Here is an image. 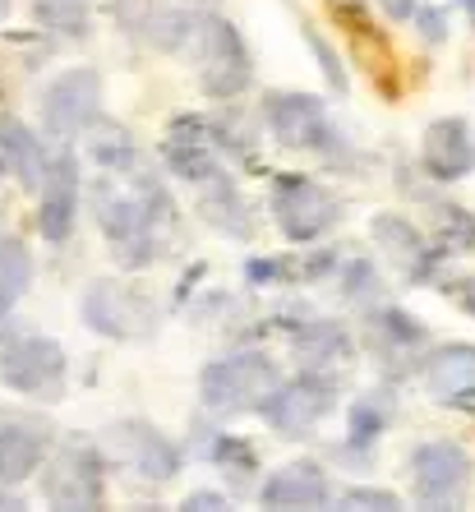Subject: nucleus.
<instances>
[{
    "instance_id": "11",
    "label": "nucleus",
    "mask_w": 475,
    "mask_h": 512,
    "mask_svg": "<svg viewBox=\"0 0 475 512\" xmlns=\"http://www.w3.org/2000/svg\"><path fill=\"white\" fill-rule=\"evenodd\" d=\"M42 130L51 134L56 143H74L79 134L102 116V74L93 65H74V70H60L56 79L47 84L42 102Z\"/></svg>"
},
{
    "instance_id": "5",
    "label": "nucleus",
    "mask_w": 475,
    "mask_h": 512,
    "mask_svg": "<svg viewBox=\"0 0 475 512\" xmlns=\"http://www.w3.org/2000/svg\"><path fill=\"white\" fill-rule=\"evenodd\" d=\"M282 379L277 360L263 346H236L226 356L208 360L199 374V402L213 416H245L263 402V393Z\"/></svg>"
},
{
    "instance_id": "24",
    "label": "nucleus",
    "mask_w": 475,
    "mask_h": 512,
    "mask_svg": "<svg viewBox=\"0 0 475 512\" xmlns=\"http://www.w3.org/2000/svg\"><path fill=\"white\" fill-rule=\"evenodd\" d=\"M199 217L226 240H250L254 231H259V213L245 203V194H240L231 171H222V176L199 185Z\"/></svg>"
},
{
    "instance_id": "37",
    "label": "nucleus",
    "mask_w": 475,
    "mask_h": 512,
    "mask_svg": "<svg viewBox=\"0 0 475 512\" xmlns=\"http://www.w3.org/2000/svg\"><path fill=\"white\" fill-rule=\"evenodd\" d=\"M416 5H420V0H379V10L388 14L392 24H406V19L416 14Z\"/></svg>"
},
{
    "instance_id": "39",
    "label": "nucleus",
    "mask_w": 475,
    "mask_h": 512,
    "mask_svg": "<svg viewBox=\"0 0 475 512\" xmlns=\"http://www.w3.org/2000/svg\"><path fill=\"white\" fill-rule=\"evenodd\" d=\"M457 5H462V10H466V14H471V19H475V0H457Z\"/></svg>"
},
{
    "instance_id": "4",
    "label": "nucleus",
    "mask_w": 475,
    "mask_h": 512,
    "mask_svg": "<svg viewBox=\"0 0 475 512\" xmlns=\"http://www.w3.org/2000/svg\"><path fill=\"white\" fill-rule=\"evenodd\" d=\"M79 319L88 333L111 342H148L162 328V300L125 277H97L79 296Z\"/></svg>"
},
{
    "instance_id": "21",
    "label": "nucleus",
    "mask_w": 475,
    "mask_h": 512,
    "mask_svg": "<svg viewBox=\"0 0 475 512\" xmlns=\"http://www.w3.org/2000/svg\"><path fill=\"white\" fill-rule=\"evenodd\" d=\"M286 342L300 370H342L356 356V333L342 319H286Z\"/></svg>"
},
{
    "instance_id": "7",
    "label": "nucleus",
    "mask_w": 475,
    "mask_h": 512,
    "mask_svg": "<svg viewBox=\"0 0 475 512\" xmlns=\"http://www.w3.org/2000/svg\"><path fill=\"white\" fill-rule=\"evenodd\" d=\"M194 65H199V88L213 102H236L254 79L250 65V47H245V33H240L226 14L203 10L199 24H194Z\"/></svg>"
},
{
    "instance_id": "30",
    "label": "nucleus",
    "mask_w": 475,
    "mask_h": 512,
    "mask_svg": "<svg viewBox=\"0 0 475 512\" xmlns=\"http://www.w3.org/2000/svg\"><path fill=\"white\" fill-rule=\"evenodd\" d=\"M33 14L56 37H84L93 24V0H33Z\"/></svg>"
},
{
    "instance_id": "9",
    "label": "nucleus",
    "mask_w": 475,
    "mask_h": 512,
    "mask_svg": "<svg viewBox=\"0 0 475 512\" xmlns=\"http://www.w3.org/2000/svg\"><path fill=\"white\" fill-rule=\"evenodd\" d=\"M360 337H365V351L374 356V365H379V374L388 383L416 374L420 356L429 351V328L411 310L392 305V300L369 305L365 323H360Z\"/></svg>"
},
{
    "instance_id": "29",
    "label": "nucleus",
    "mask_w": 475,
    "mask_h": 512,
    "mask_svg": "<svg viewBox=\"0 0 475 512\" xmlns=\"http://www.w3.org/2000/svg\"><path fill=\"white\" fill-rule=\"evenodd\" d=\"M28 286H33V250L19 236L0 231V319H10Z\"/></svg>"
},
{
    "instance_id": "40",
    "label": "nucleus",
    "mask_w": 475,
    "mask_h": 512,
    "mask_svg": "<svg viewBox=\"0 0 475 512\" xmlns=\"http://www.w3.org/2000/svg\"><path fill=\"white\" fill-rule=\"evenodd\" d=\"M5 14H10V0H0V24H5Z\"/></svg>"
},
{
    "instance_id": "31",
    "label": "nucleus",
    "mask_w": 475,
    "mask_h": 512,
    "mask_svg": "<svg viewBox=\"0 0 475 512\" xmlns=\"http://www.w3.org/2000/svg\"><path fill=\"white\" fill-rule=\"evenodd\" d=\"M337 273H342V296L356 300L360 310L383 300V273L369 259H337Z\"/></svg>"
},
{
    "instance_id": "1",
    "label": "nucleus",
    "mask_w": 475,
    "mask_h": 512,
    "mask_svg": "<svg viewBox=\"0 0 475 512\" xmlns=\"http://www.w3.org/2000/svg\"><path fill=\"white\" fill-rule=\"evenodd\" d=\"M88 203H93L97 231L107 240L111 259L130 273L153 268L157 259H171L176 250H185V217L153 167L139 176H102L97 171Z\"/></svg>"
},
{
    "instance_id": "36",
    "label": "nucleus",
    "mask_w": 475,
    "mask_h": 512,
    "mask_svg": "<svg viewBox=\"0 0 475 512\" xmlns=\"http://www.w3.org/2000/svg\"><path fill=\"white\" fill-rule=\"evenodd\" d=\"M180 508H185V512H203V508H208V512H222V508H231V499H226V494H217V489H208V494L199 489V494H190V499L180 503Z\"/></svg>"
},
{
    "instance_id": "14",
    "label": "nucleus",
    "mask_w": 475,
    "mask_h": 512,
    "mask_svg": "<svg viewBox=\"0 0 475 512\" xmlns=\"http://www.w3.org/2000/svg\"><path fill=\"white\" fill-rule=\"evenodd\" d=\"M369 231H374V245L383 250V259L411 286L439 282V268H443V259H448V250L434 245L425 227H416V222H406V217H397V213H374Z\"/></svg>"
},
{
    "instance_id": "18",
    "label": "nucleus",
    "mask_w": 475,
    "mask_h": 512,
    "mask_svg": "<svg viewBox=\"0 0 475 512\" xmlns=\"http://www.w3.org/2000/svg\"><path fill=\"white\" fill-rule=\"evenodd\" d=\"M425 393L439 406L452 411H475V346L466 342H443L429 346L416 365Z\"/></svg>"
},
{
    "instance_id": "22",
    "label": "nucleus",
    "mask_w": 475,
    "mask_h": 512,
    "mask_svg": "<svg viewBox=\"0 0 475 512\" xmlns=\"http://www.w3.org/2000/svg\"><path fill=\"white\" fill-rule=\"evenodd\" d=\"M51 425L42 416H5L0 420V485H24L51 453Z\"/></svg>"
},
{
    "instance_id": "8",
    "label": "nucleus",
    "mask_w": 475,
    "mask_h": 512,
    "mask_svg": "<svg viewBox=\"0 0 475 512\" xmlns=\"http://www.w3.org/2000/svg\"><path fill=\"white\" fill-rule=\"evenodd\" d=\"M337 402H342V383L333 370H300L296 379H277L254 411L282 439H305L309 429H319L333 416Z\"/></svg>"
},
{
    "instance_id": "16",
    "label": "nucleus",
    "mask_w": 475,
    "mask_h": 512,
    "mask_svg": "<svg viewBox=\"0 0 475 512\" xmlns=\"http://www.w3.org/2000/svg\"><path fill=\"white\" fill-rule=\"evenodd\" d=\"M107 443H111V453L125 457V466H130L134 476L153 480V485L176 480L180 466H185V443H176L171 434L148 425V420H120V425H111Z\"/></svg>"
},
{
    "instance_id": "6",
    "label": "nucleus",
    "mask_w": 475,
    "mask_h": 512,
    "mask_svg": "<svg viewBox=\"0 0 475 512\" xmlns=\"http://www.w3.org/2000/svg\"><path fill=\"white\" fill-rule=\"evenodd\" d=\"M268 208H273V222L282 231V240H291V245H319V240H328L342 227V217H346L342 194L328 190L314 176H300V171L273 176Z\"/></svg>"
},
{
    "instance_id": "12",
    "label": "nucleus",
    "mask_w": 475,
    "mask_h": 512,
    "mask_svg": "<svg viewBox=\"0 0 475 512\" xmlns=\"http://www.w3.org/2000/svg\"><path fill=\"white\" fill-rule=\"evenodd\" d=\"M79 199H84V176H79V153L56 148L47 153V171L37 180V231L51 245H65L79 222Z\"/></svg>"
},
{
    "instance_id": "3",
    "label": "nucleus",
    "mask_w": 475,
    "mask_h": 512,
    "mask_svg": "<svg viewBox=\"0 0 475 512\" xmlns=\"http://www.w3.org/2000/svg\"><path fill=\"white\" fill-rule=\"evenodd\" d=\"M42 503L60 512H93L107 503V453L88 434H70L37 466Z\"/></svg>"
},
{
    "instance_id": "23",
    "label": "nucleus",
    "mask_w": 475,
    "mask_h": 512,
    "mask_svg": "<svg viewBox=\"0 0 475 512\" xmlns=\"http://www.w3.org/2000/svg\"><path fill=\"white\" fill-rule=\"evenodd\" d=\"M392 420H397V402H392L388 388H374V393L356 397L351 411H346V443L337 448L342 462H351V466L374 462V448L383 443V434L392 429Z\"/></svg>"
},
{
    "instance_id": "27",
    "label": "nucleus",
    "mask_w": 475,
    "mask_h": 512,
    "mask_svg": "<svg viewBox=\"0 0 475 512\" xmlns=\"http://www.w3.org/2000/svg\"><path fill=\"white\" fill-rule=\"evenodd\" d=\"M0 167H10L14 176L28 185V190H37V180H42V171H47V148H42V134L28 130L24 120L0 116Z\"/></svg>"
},
{
    "instance_id": "33",
    "label": "nucleus",
    "mask_w": 475,
    "mask_h": 512,
    "mask_svg": "<svg viewBox=\"0 0 475 512\" xmlns=\"http://www.w3.org/2000/svg\"><path fill=\"white\" fill-rule=\"evenodd\" d=\"M305 47H309V56H314V65L323 70L328 88H333V93H346V65L337 60V51L328 47V42H323V37L314 33V28H305Z\"/></svg>"
},
{
    "instance_id": "28",
    "label": "nucleus",
    "mask_w": 475,
    "mask_h": 512,
    "mask_svg": "<svg viewBox=\"0 0 475 512\" xmlns=\"http://www.w3.org/2000/svg\"><path fill=\"white\" fill-rule=\"evenodd\" d=\"M429 208V240L443 245L448 254H471L475 250V213H466L462 203L434 199V194H416Z\"/></svg>"
},
{
    "instance_id": "38",
    "label": "nucleus",
    "mask_w": 475,
    "mask_h": 512,
    "mask_svg": "<svg viewBox=\"0 0 475 512\" xmlns=\"http://www.w3.org/2000/svg\"><path fill=\"white\" fill-rule=\"evenodd\" d=\"M452 296L462 300V310H466V314H475V277H462V282L452 286Z\"/></svg>"
},
{
    "instance_id": "13",
    "label": "nucleus",
    "mask_w": 475,
    "mask_h": 512,
    "mask_svg": "<svg viewBox=\"0 0 475 512\" xmlns=\"http://www.w3.org/2000/svg\"><path fill=\"white\" fill-rule=\"evenodd\" d=\"M411 485L420 508H462L471 485V457L462 443L434 439L411 453Z\"/></svg>"
},
{
    "instance_id": "19",
    "label": "nucleus",
    "mask_w": 475,
    "mask_h": 512,
    "mask_svg": "<svg viewBox=\"0 0 475 512\" xmlns=\"http://www.w3.org/2000/svg\"><path fill=\"white\" fill-rule=\"evenodd\" d=\"M420 171L439 185H457L475 171V130L466 116H439L420 139Z\"/></svg>"
},
{
    "instance_id": "25",
    "label": "nucleus",
    "mask_w": 475,
    "mask_h": 512,
    "mask_svg": "<svg viewBox=\"0 0 475 512\" xmlns=\"http://www.w3.org/2000/svg\"><path fill=\"white\" fill-rule=\"evenodd\" d=\"M84 157L93 162L102 176H139V171H148L153 162L143 157L139 139H134L120 120H107V116H97L93 125H88L84 134Z\"/></svg>"
},
{
    "instance_id": "17",
    "label": "nucleus",
    "mask_w": 475,
    "mask_h": 512,
    "mask_svg": "<svg viewBox=\"0 0 475 512\" xmlns=\"http://www.w3.org/2000/svg\"><path fill=\"white\" fill-rule=\"evenodd\" d=\"M199 14L190 0H116L120 28L139 42H148L153 51H180L190 47Z\"/></svg>"
},
{
    "instance_id": "32",
    "label": "nucleus",
    "mask_w": 475,
    "mask_h": 512,
    "mask_svg": "<svg viewBox=\"0 0 475 512\" xmlns=\"http://www.w3.org/2000/svg\"><path fill=\"white\" fill-rule=\"evenodd\" d=\"M333 508L342 512H397L402 508V499L392 494V489H374V485H356L346 489V494H337V499H328Z\"/></svg>"
},
{
    "instance_id": "26",
    "label": "nucleus",
    "mask_w": 475,
    "mask_h": 512,
    "mask_svg": "<svg viewBox=\"0 0 475 512\" xmlns=\"http://www.w3.org/2000/svg\"><path fill=\"white\" fill-rule=\"evenodd\" d=\"M194 439H199L208 462L222 471V480L231 489H245L254 485V476H259V453H254V443L250 439H240V434H226V429H194Z\"/></svg>"
},
{
    "instance_id": "34",
    "label": "nucleus",
    "mask_w": 475,
    "mask_h": 512,
    "mask_svg": "<svg viewBox=\"0 0 475 512\" xmlns=\"http://www.w3.org/2000/svg\"><path fill=\"white\" fill-rule=\"evenodd\" d=\"M411 24H416V33H420V42H425V47H443V42H448V33H452L448 10H443V5H416Z\"/></svg>"
},
{
    "instance_id": "10",
    "label": "nucleus",
    "mask_w": 475,
    "mask_h": 512,
    "mask_svg": "<svg viewBox=\"0 0 475 512\" xmlns=\"http://www.w3.org/2000/svg\"><path fill=\"white\" fill-rule=\"evenodd\" d=\"M65 374H70V356L65 346L51 342V337H19L0 342V383L10 393L37 397V402H51V397L65 393Z\"/></svg>"
},
{
    "instance_id": "20",
    "label": "nucleus",
    "mask_w": 475,
    "mask_h": 512,
    "mask_svg": "<svg viewBox=\"0 0 475 512\" xmlns=\"http://www.w3.org/2000/svg\"><path fill=\"white\" fill-rule=\"evenodd\" d=\"M333 499V480L323 471V462L314 457H296V462L277 466L273 476L259 485L263 508H282V512H309V508H328Z\"/></svg>"
},
{
    "instance_id": "35",
    "label": "nucleus",
    "mask_w": 475,
    "mask_h": 512,
    "mask_svg": "<svg viewBox=\"0 0 475 512\" xmlns=\"http://www.w3.org/2000/svg\"><path fill=\"white\" fill-rule=\"evenodd\" d=\"M245 282H250V286L282 282V259H250V263H245Z\"/></svg>"
},
{
    "instance_id": "2",
    "label": "nucleus",
    "mask_w": 475,
    "mask_h": 512,
    "mask_svg": "<svg viewBox=\"0 0 475 512\" xmlns=\"http://www.w3.org/2000/svg\"><path fill=\"white\" fill-rule=\"evenodd\" d=\"M259 120H263V130L273 134L282 148H291V153H314L337 171H356L360 153L351 148V139L342 134L333 111L323 107L314 93H296V88L263 93Z\"/></svg>"
},
{
    "instance_id": "15",
    "label": "nucleus",
    "mask_w": 475,
    "mask_h": 512,
    "mask_svg": "<svg viewBox=\"0 0 475 512\" xmlns=\"http://www.w3.org/2000/svg\"><path fill=\"white\" fill-rule=\"evenodd\" d=\"M162 167H167L176 180L194 185V190H199L203 180L231 171L226 167V157H222V148H217L213 120L208 116H176L171 120L167 139H162Z\"/></svg>"
}]
</instances>
